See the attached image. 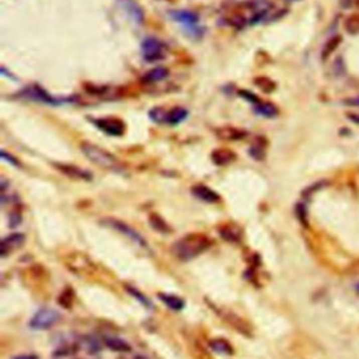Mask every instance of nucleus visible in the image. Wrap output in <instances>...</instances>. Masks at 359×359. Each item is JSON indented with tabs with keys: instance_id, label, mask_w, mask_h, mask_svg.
<instances>
[{
	"instance_id": "nucleus-1",
	"label": "nucleus",
	"mask_w": 359,
	"mask_h": 359,
	"mask_svg": "<svg viewBox=\"0 0 359 359\" xmlns=\"http://www.w3.org/2000/svg\"><path fill=\"white\" fill-rule=\"evenodd\" d=\"M274 13V5L270 0H246L238 3L229 13L224 14V20L233 27L253 26L264 20H270Z\"/></svg>"
},
{
	"instance_id": "nucleus-2",
	"label": "nucleus",
	"mask_w": 359,
	"mask_h": 359,
	"mask_svg": "<svg viewBox=\"0 0 359 359\" xmlns=\"http://www.w3.org/2000/svg\"><path fill=\"white\" fill-rule=\"evenodd\" d=\"M209 238L205 234L192 233V234H187L184 237L178 238L176 243L173 244L171 250L178 260L190 261L192 258L198 257L199 254H202L203 251L209 247Z\"/></svg>"
},
{
	"instance_id": "nucleus-3",
	"label": "nucleus",
	"mask_w": 359,
	"mask_h": 359,
	"mask_svg": "<svg viewBox=\"0 0 359 359\" xmlns=\"http://www.w3.org/2000/svg\"><path fill=\"white\" fill-rule=\"evenodd\" d=\"M80 149L84 153V156L87 157L91 163H94L95 166H98L104 170H108V171H112V173H116V174L125 173L124 164L114 155H111L109 152L97 146L94 143L81 142Z\"/></svg>"
},
{
	"instance_id": "nucleus-4",
	"label": "nucleus",
	"mask_w": 359,
	"mask_h": 359,
	"mask_svg": "<svg viewBox=\"0 0 359 359\" xmlns=\"http://www.w3.org/2000/svg\"><path fill=\"white\" fill-rule=\"evenodd\" d=\"M101 223L104 224V226L109 227V229H112V230L118 231L119 234H122L124 237L128 238L129 242H132V243L138 246V247H141V249H149V244L146 242V238L143 237L139 231L134 229V227H132L131 224L127 223V222L119 220V219H116V217H105V219H102Z\"/></svg>"
},
{
	"instance_id": "nucleus-5",
	"label": "nucleus",
	"mask_w": 359,
	"mask_h": 359,
	"mask_svg": "<svg viewBox=\"0 0 359 359\" xmlns=\"http://www.w3.org/2000/svg\"><path fill=\"white\" fill-rule=\"evenodd\" d=\"M62 320V314L51 307H42L33 316L30 327L33 330H49Z\"/></svg>"
},
{
	"instance_id": "nucleus-6",
	"label": "nucleus",
	"mask_w": 359,
	"mask_h": 359,
	"mask_svg": "<svg viewBox=\"0 0 359 359\" xmlns=\"http://www.w3.org/2000/svg\"><path fill=\"white\" fill-rule=\"evenodd\" d=\"M142 55L146 62H156L164 58V47L156 38L149 37L142 42Z\"/></svg>"
},
{
	"instance_id": "nucleus-7",
	"label": "nucleus",
	"mask_w": 359,
	"mask_h": 359,
	"mask_svg": "<svg viewBox=\"0 0 359 359\" xmlns=\"http://www.w3.org/2000/svg\"><path fill=\"white\" fill-rule=\"evenodd\" d=\"M171 17L177 23L183 24L187 30H190L192 33H197V34H201L199 17L194 12H190V10H174V12H171Z\"/></svg>"
},
{
	"instance_id": "nucleus-8",
	"label": "nucleus",
	"mask_w": 359,
	"mask_h": 359,
	"mask_svg": "<svg viewBox=\"0 0 359 359\" xmlns=\"http://www.w3.org/2000/svg\"><path fill=\"white\" fill-rule=\"evenodd\" d=\"M94 125L102 132H105L109 136H121L125 132L124 122L116 118H101V119H93Z\"/></svg>"
},
{
	"instance_id": "nucleus-9",
	"label": "nucleus",
	"mask_w": 359,
	"mask_h": 359,
	"mask_svg": "<svg viewBox=\"0 0 359 359\" xmlns=\"http://www.w3.org/2000/svg\"><path fill=\"white\" fill-rule=\"evenodd\" d=\"M54 166L59 170L61 173H63L65 176L70 177V178H73V180H84V181H90V180L93 178L91 173H88V171H86V170L77 167V166H73V164L55 163Z\"/></svg>"
},
{
	"instance_id": "nucleus-10",
	"label": "nucleus",
	"mask_w": 359,
	"mask_h": 359,
	"mask_svg": "<svg viewBox=\"0 0 359 359\" xmlns=\"http://www.w3.org/2000/svg\"><path fill=\"white\" fill-rule=\"evenodd\" d=\"M21 94L24 97H27L30 100H34V101L44 102V104H58V101L55 100L54 97L48 94L45 90H42L38 86H30L27 87Z\"/></svg>"
},
{
	"instance_id": "nucleus-11",
	"label": "nucleus",
	"mask_w": 359,
	"mask_h": 359,
	"mask_svg": "<svg viewBox=\"0 0 359 359\" xmlns=\"http://www.w3.org/2000/svg\"><path fill=\"white\" fill-rule=\"evenodd\" d=\"M118 3L127 12V14L131 16L132 20L138 24H142L143 20H145V14H143L142 7L138 5L136 0H118Z\"/></svg>"
},
{
	"instance_id": "nucleus-12",
	"label": "nucleus",
	"mask_w": 359,
	"mask_h": 359,
	"mask_svg": "<svg viewBox=\"0 0 359 359\" xmlns=\"http://www.w3.org/2000/svg\"><path fill=\"white\" fill-rule=\"evenodd\" d=\"M24 240H26L24 234H20V233H14V234H10L3 238L2 240V257H6L9 253L21 247Z\"/></svg>"
},
{
	"instance_id": "nucleus-13",
	"label": "nucleus",
	"mask_w": 359,
	"mask_h": 359,
	"mask_svg": "<svg viewBox=\"0 0 359 359\" xmlns=\"http://www.w3.org/2000/svg\"><path fill=\"white\" fill-rule=\"evenodd\" d=\"M192 194H194L198 199H201V201H203V202H208V203H215L220 199V197L217 195L215 191L210 190L209 187L202 185V184L195 185V187L192 188Z\"/></svg>"
},
{
	"instance_id": "nucleus-14",
	"label": "nucleus",
	"mask_w": 359,
	"mask_h": 359,
	"mask_svg": "<svg viewBox=\"0 0 359 359\" xmlns=\"http://www.w3.org/2000/svg\"><path fill=\"white\" fill-rule=\"evenodd\" d=\"M102 341L111 351H115V352H129L131 351V345L128 342L116 335H104Z\"/></svg>"
},
{
	"instance_id": "nucleus-15",
	"label": "nucleus",
	"mask_w": 359,
	"mask_h": 359,
	"mask_svg": "<svg viewBox=\"0 0 359 359\" xmlns=\"http://www.w3.org/2000/svg\"><path fill=\"white\" fill-rule=\"evenodd\" d=\"M79 348H83L90 355H94L101 351V342L94 335H81L79 338Z\"/></svg>"
},
{
	"instance_id": "nucleus-16",
	"label": "nucleus",
	"mask_w": 359,
	"mask_h": 359,
	"mask_svg": "<svg viewBox=\"0 0 359 359\" xmlns=\"http://www.w3.org/2000/svg\"><path fill=\"white\" fill-rule=\"evenodd\" d=\"M216 134L220 139H226V141H240L247 135L246 131L233 128V127H222V128L216 129Z\"/></svg>"
},
{
	"instance_id": "nucleus-17",
	"label": "nucleus",
	"mask_w": 359,
	"mask_h": 359,
	"mask_svg": "<svg viewBox=\"0 0 359 359\" xmlns=\"http://www.w3.org/2000/svg\"><path fill=\"white\" fill-rule=\"evenodd\" d=\"M236 159V155L227 149H217L212 153V162L217 166H226Z\"/></svg>"
},
{
	"instance_id": "nucleus-18",
	"label": "nucleus",
	"mask_w": 359,
	"mask_h": 359,
	"mask_svg": "<svg viewBox=\"0 0 359 359\" xmlns=\"http://www.w3.org/2000/svg\"><path fill=\"white\" fill-rule=\"evenodd\" d=\"M254 111L256 114L261 116H265V118H274V116L278 115V108L272 104V102L268 101H260L258 104L254 105Z\"/></svg>"
},
{
	"instance_id": "nucleus-19",
	"label": "nucleus",
	"mask_w": 359,
	"mask_h": 359,
	"mask_svg": "<svg viewBox=\"0 0 359 359\" xmlns=\"http://www.w3.org/2000/svg\"><path fill=\"white\" fill-rule=\"evenodd\" d=\"M341 41H342V37H341V35H334V37H331L330 40L325 42L324 47L321 49V61L325 62L335 52V49L339 47Z\"/></svg>"
},
{
	"instance_id": "nucleus-20",
	"label": "nucleus",
	"mask_w": 359,
	"mask_h": 359,
	"mask_svg": "<svg viewBox=\"0 0 359 359\" xmlns=\"http://www.w3.org/2000/svg\"><path fill=\"white\" fill-rule=\"evenodd\" d=\"M223 317L227 320V323H230L234 328H237L238 331L243 332L246 335H250V327H249V324H247L243 319H240L237 314H234V313L224 314L223 313Z\"/></svg>"
},
{
	"instance_id": "nucleus-21",
	"label": "nucleus",
	"mask_w": 359,
	"mask_h": 359,
	"mask_svg": "<svg viewBox=\"0 0 359 359\" xmlns=\"http://www.w3.org/2000/svg\"><path fill=\"white\" fill-rule=\"evenodd\" d=\"M167 76H169V70L167 69L163 68V66H157V68H153L143 76V80L146 81V83H156V81L166 79Z\"/></svg>"
},
{
	"instance_id": "nucleus-22",
	"label": "nucleus",
	"mask_w": 359,
	"mask_h": 359,
	"mask_svg": "<svg viewBox=\"0 0 359 359\" xmlns=\"http://www.w3.org/2000/svg\"><path fill=\"white\" fill-rule=\"evenodd\" d=\"M188 115L187 109L181 108V107H176V108L167 111V116H166V122L170 125H177L180 122H183Z\"/></svg>"
},
{
	"instance_id": "nucleus-23",
	"label": "nucleus",
	"mask_w": 359,
	"mask_h": 359,
	"mask_svg": "<svg viewBox=\"0 0 359 359\" xmlns=\"http://www.w3.org/2000/svg\"><path fill=\"white\" fill-rule=\"evenodd\" d=\"M209 346L215 352L222 353V355H230V353H233L231 345L227 341H224V339H212L209 342Z\"/></svg>"
},
{
	"instance_id": "nucleus-24",
	"label": "nucleus",
	"mask_w": 359,
	"mask_h": 359,
	"mask_svg": "<svg viewBox=\"0 0 359 359\" xmlns=\"http://www.w3.org/2000/svg\"><path fill=\"white\" fill-rule=\"evenodd\" d=\"M344 28L349 35L359 34V14H351L344 21Z\"/></svg>"
},
{
	"instance_id": "nucleus-25",
	"label": "nucleus",
	"mask_w": 359,
	"mask_h": 359,
	"mask_svg": "<svg viewBox=\"0 0 359 359\" xmlns=\"http://www.w3.org/2000/svg\"><path fill=\"white\" fill-rule=\"evenodd\" d=\"M159 298L162 299L163 302L169 306L170 309H173V310H181L184 307L183 299L177 298L174 295H164V293H162V295H159Z\"/></svg>"
},
{
	"instance_id": "nucleus-26",
	"label": "nucleus",
	"mask_w": 359,
	"mask_h": 359,
	"mask_svg": "<svg viewBox=\"0 0 359 359\" xmlns=\"http://www.w3.org/2000/svg\"><path fill=\"white\" fill-rule=\"evenodd\" d=\"M149 222H150V224H152V227H153L155 230L160 231V233H169L170 231L169 224L166 223L162 217L159 216V215H156V213H152V215H150Z\"/></svg>"
},
{
	"instance_id": "nucleus-27",
	"label": "nucleus",
	"mask_w": 359,
	"mask_h": 359,
	"mask_svg": "<svg viewBox=\"0 0 359 359\" xmlns=\"http://www.w3.org/2000/svg\"><path fill=\"white\" fill-rule=\"evenodd\" d=\"M254 84H256L260 90H263L264 93H272V91L275 90V87H277V84H275L271 79H268V77H257V79L254 80Z\"/></svg>"
},
{
	"instance_id": "nucleus-28",
	"label": "nucleus",
	"mask_w": 359,
	"mask_h": 359,
	"mask_svg": "<svg viewBox=\"0 0 359 359\" xmlns=\"http://www.w3.org/2000/svg\"><path fill=\"white\" fill-rule=\"evenodd\" d=\"M152 119L156 122H166V116H167V111H164L163 108H155L152 109L150 112Z\"/></svg>"
},
{
	"instance_id": "nucleus-29",
	"label": "nucleus",
	"mask_w": 359,
	"mask_h": 359,
	"mask_svg": "<svg viewBox=\"0 0 359 359\" xmlns=\"http://www.w3.org/2000/svg\"><path fill=\"white\" fill-rule=\"evenodd\" d=\"M128 292L132 295V296H135L138 300H141L142 302V305L143 306H148V307H150V302H149V299H146L145 296H143L142 293L139 291H136V289H134V288H131V286H128Z\"/></svg>"
},
{
	"instance_id": "nucleus-30",
	"label": "nucleus",
	"mask_w": 359,
	"mask_h": 359,
	"mask_svg": "<svg viewBox=\"0 0 359 359\" xmlns=\"http://www.w3.org/2000/svg\"><path fill=\"white\" fill-rule=\"evenodd\" d=\"M2 156H3V157H2L3 160H7V162H10L12 164H14V166H19V163H17V160H16V159H14L13 156H10V155L7 153L6 150H2Z\"/></svg>"
},
{
	"instance_id": "nucleus-31",
	"label": "nucleus",
	"mask_w": 359,
	"mask_h": 359,
	"mask_svg": "<svg viewBox=\"0 0 359 359\" xmlns=\"http://www.w3.org/2000/svg\"><path fill=\"white\" fill-rule=\"evenodd\" d=\"M198 348V355H197V358L198 359H212L210 358V355L203 348H201V346H197Z\"/></svg>"
},
{
	"instance_id": "nucleus-32",
	"label": "nucleus",
	"mask_w": 359,
	"mask_h": 359,
	"mask_svg": "<svg viewBox=\"0 0 359 359\" xmlns=\"http://www.w3.org/2000/svg\"><path fill=\"white\" fill-rule=\"evenodd\" d=\"M351 272L352 274H359V260L358 261H355L352 264V270H351Z\"/></svg>"
},
{
	"instance_id": "nucleus-33",
	"label": "nucleus",
	"mask_w": 359,
	"mask_h": 359,
	"mask_svg": "<svg viewBox=\"0 0 359 359\" xmlns=\"http://www.w3.org/2000/svg\"><path fill=\"white\" fill-rule=\"evenodd\" d=\"M348 118H349L351 121L355 122V124H359V115H358V114H348Z\"/></svg>"
},
{
	"instance_id": "nucleus-34",
	"label": "nucleus",
	"mask_w": 359,
	"mask_h": 359,
	"mask_svg": "<svg viewBox=\"0 0 359 359\" xmlns=\"http://www.w3.org/2000/svg\"><path fill=\"white\" fill-rule=\"evenodd\" d=\"M13 359H37L35 356H31V355H21V356H16Z\"/></svg>"
},
{
	"instance_id": "nucleus-35",
	"label": "nucleus",
	"mask_w": 359,
	"mask_h": 359,
	"mask_svg": "<svg viewBox=\"0 0 359 359\" xmlns=\"http://www.w3.org/2000/svg\"><path fill=\"white\" fill-rule=\"evenodd\" d=\"M134 359H148V358H146V356H143V355H136Z\"/></svg>"
},
{
	"instance_id": "nucleus-36",
	"label": "nucleus",
	"mask_w": 359,
	"mask_h": 359,
	"mask_svg": "<svg viewBox=\"0 0 359 359\" xmlns=\"http://www.w3.org/2000/svg\"><path fill=\"white\" fill-rule=\"evenodd\" d=\"M355 3H356V6H358V9H359V0H356Z\"/></svg>"
},
{
	"instance_id": "nucleus-37",
	"label": "nucleus",
	"mask_w": 359,
	"mask_h": 359,
	"mask_svg": "<svg viewBox=\"0 0 359 359\" xmlns=\"http://www.w3.org/2000/svg\"><path fill=\"white\" fill-rule=\"evenodd\" d=\"M356 291H358V292H359V284H358V285H356Z\"/></svg>"
},
{
	"instance_id": "nucleus-38",
	"label": "nucleus",
	"mask_w": 359,
	"mask_h": 359,
	"mask_svg": "<svg viewBox=\"0 0 359 359\" xmlns=\"http://www.w3.org/2000/svg\"><path fill=\"white\" fill-rule=\"evenodd\" d=\"M288 2H298V0H288Z\"/></svg>"
}]
</instances>
